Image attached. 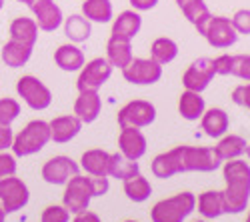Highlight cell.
Instances as JSON below:
<instances>
[{
    "mask_svg": "<svg viewBox=\"0 0 250 222\" xmlns=\"http://www.w3.org/2000/svg\"><path fill=\"white\" fill-rule=\"evenodd\" d=\"M222 178L226 182L222 190L224 214L244 212L250 200V164L240 158L226 160L222 164Z\"/></svg>",
    "mask_w": 250,
    "mask_h": 222,
    "instance_id": "1",
    "label": "cell"
},
{
    "mask_svg": "<svg viewBox=\"0 0 250 222\" xmlns=\"http://www.w3.org/2000/svg\"><path fill=\"white\" fill-rule=\"evenodd\" d=\"M48 142H50V126L46 120H30L18 134H14L12 154L16 158H26L38 154Z\"/></svg>",
    "mask_w": 250,
    "mask_h": 222,
    "instance_id": "2",
    "label": "cell"
},
{
    "mask_svg": "<svg viewBox=\"0 0 250 222\" xmlns=\"http://www.w3.org/2000/svg\"><path fill=\"white\" fill-rule=\"evenodd\" d=\"M178 156L180 172H214L222 166V158L214 148L208 146H188L182 144L174 148Z\"/></svg>",
    "mask_w": 250,
    "mask_h": 222,
    "instance_id": "3",
    "label": "cell"
},
{
    "mask_svg": "<svg viewBox=\"0 0 250 222\" xmlns=\"http://www.w3.org/2000/svg\"><path fill=\"white\" fill-rule=\"evenodd\" d=\"M196 208V196L192 192H178L170 198H162L152 206V222H184Z\"/></svg>",
    "mask_w": 250,
    "mask_h": 222,
    "instance_id": "4",
    "label": "cell"
},
{
    "mask_svg": "<svg viewBox=\"0 0 250 222\" xmlns=\"http://www.w3.org/2000/svg\"><path fill=\"white\" fill-rule=\"evenodd\" d=\"M16 92L24 100V104L30 110H46L52 104V92L50 88L34 74H24L16 80Z\"/></svg>",
    "mask_w": 250,
    "mask_h": 222,
    "instance_id": "5",
    "label": "cell"
},
{
    "mask_svg": "<svg viewBox=\"0 0 250 222\" xmlns=\"http://www.w3.org/2000/svg\"><path fill=\"white\" fill-rule=\"evenodd\" d=\"M94 198L90 176H72L68 182L64 184V194H62V204L70 214H78L82 210H88L90 200Z\"/></svg>",
    "mask_w": 250,
    "mask_h": 222,
    "instance_id": "6",
    "label": "cell"
},
{
    "mask_svg": "<svg viewBox=\"0 0 250 222\" xmlns=\"http://www.w3.org/2000/svg\"><path fill=\"white\" fill-rule=\"evenodd\" d=\"M112 66L104 56H96L88 62H84L78 70V78H76V88L78 92L82 90H100L104 84L110 80L112 76Z\"/></svg>",
    "mask_w": 250,
    "mask_h": 222,
    "instance_id": "7",
    "label": "cell"
},
{
    "mask_svg": "<svg viewBox=\"0 0 250 222\" xmlns=\"http://www.w3.org/2000/svg\"><path fill=\"white\" fill-rule=\"evenodd\" d=\"M116 120H118L120 128H124V126L146 128L156 120V106L152 102H148V100H142V98L130 100V102H126L118 110Z\"/></svg>",
    "mask_w": 250,
    "mask_h": 222,
    "instance_id": "8",
    "label": "cell"
},
{
    "mask_svg": "<svg viewBox=\"0 0 250 222\" xmlns=\"http://www.w3.org/2000/svg\"><path fill=\"white\" fill-rule=\"evenodd\" d=\"M28 200H30V190L26 182L16 178V174L0 180V208L4 210L6 216L22 210L28 204Z\"/></svg>",
    "mask_w": 250,
    "mask_h": 222,
    "instance_id": "9",
    "label": "cell"
},
{
    "mask_svg": "<svg viewBox=\"0 0 250 222\" xmlns=\"http://www.w3.org/2000/svg\"><path fill=\"white\" fill-rule=\"evenodd\" d=\"M122 76L130 84L152 86L162 78V64H158L152 58H132L128 66L122 68Z\"/></svg>",
    "mask_w": 250,
    "mask_h": 222,
    "instance_id": "10",
    "label": "cell"
},
{
    "mask_svg": "<svg viewBox=\"0 0 250 222\" xmlns=\"http://www.w3.org/2000/svg\"><path fill=\"white\" fill-rule=\"evenodd\" d=\"M202 36L206 38V42L212 48H218V50L230 48L238 42V32L234 30L230 18H226V16H214L212 14Z\"/></svg>",
    "mask_w": 250,
    "mask_h": 222,
    "instance_id": "11",
    "label": "cell"
},
{
    "mask_svg": "<svg viewBox=\"0 0 250 222\" xmlns=\"http://www.w3.org/2000/svg\"><path fill=\"white\" fill-rule=\"evenodd\" d=\"M42 180L46 184H52V186H64L68 180L76 174H80V164L74 162L70 156H64V154H58V156H52L50 160H46L44 166H42Z\"/></svg>",
    "mask_w": 250,
    "mask_h": 222,
    "instance_id": "12",
    "label": "cell"
},
{
    "mask_svg": "<svg viewBox=\"0 0 250 222\" xmlns=\"http://www.w3.org/2000/svg\"><path fill=\"white\" fill-rule=\"evenodd\" d=\"M214 66H212V58H196L194 62L188 64V68L182 74V86L184 90H192V92H204L210 86L212 78H214Z\"/></svg>",
    "mask_w": 250,
    "mask_h": 222,
    "instance_id": "13",
    "label": "cell"
},
{
    "mask_svg": "<svg viewBox=\"0 0 250 222\" xmlns=\"http://www.w3.org/2000/svg\"><path fill=\"white\" fill-rule=\"evenodd\" d=\"M26 6L34 14V20L42 32H54L64 22L62 8L54 0H26Z\"/></svg>",
    "mask_w": 250,
    "mask_h": 222,
    "instance_id": "14",
    "label": "cell"
},
{
    "mask_svg": "<svg viewBox=\"0 0 250 222\" xmlns=\"http://www.w3.org/2000/svg\"><path fill=\"white\" fill-rule=\"evenodd\" d=\"M146 148H148V142H146V136H144L142 128H134V126L120 128V134H118L120 154L138 162V160L146 154Z\"/></svg>",
    "mask_w": 250,
    "mask_h": 222,
    "instance_id": "15",
    "label": "cell"
},
{
    "mask_svg": "<svg viewBox=\"0 0 250 222\" xmlns=\"http://www.w3.org/2000/svg\"><path fill=\"white\" fill-rule=\"evenodd\" d=\"M50 140L56 144H66L72 138L78 136L82 130V120L76 114H64V116H56L50 122Z\"/></svg>",
    "mask_w": 250,
    "mask_h": 222,
    "instance_id": "16",
    "label": "cell"
},
{
    "mask_svg": "<svg viewBox=\"0 0 250 222\" xmlns=\"http://www.w3.org/2000/svg\"><path fill=\"white\" fill-rule=\"evenodd\" d=\"M102 112V98L98 90H82L74 100V114L82 120V124H92Z\"/></svg>",
    "mask_w": 250,
    "mask_h": 222,
    "instance_id": "17",
    "label": "cell"
},
{
    "mask_svg": "<svg viewBox=\"0 0 250 222\" xmlns=\"http://www.w3.org/2000/svg\"><path fill=\"white\" fill-rule=\"evenodd\" d=\"M142 28V16L136 10H122L118 16L112 18V30L110 36L112 38H120V40H134V36L140 32Z\"/></svg>",
    "mask_w": 250,
    "mask_h": 222,
    "instance_id": "18",
    "label": "cell"
},
{
    "mask_svg": "<svg viewBox=\"0 0 250 222\" xmlns=\"http://www.w3.org/2000/svg\"><path fill=\"white\" fill-rule=\"evenodd\" d=\"M174 2L182 10L184 18L188 20V22L196 28V32L202 36L204 28L208 24V20H210V16H212V12L208 10L204 0H174Z\"/></svg>",
    "mask_w": 250,
    "mask_h": 222,
    "instance_id": "19",
    "label": "cell"
},
{
    "mask_svg": "<svg viewBox=\"0 0 250 222\" xmlns=\"http://www.w3.org/2000/svg\"><path fill=\"white\" fill-rule=\"evenodd\" d=\"M200 128L208 138H220L230 128V118L224 108H206L200 116Z\"/></svg>",
    "mask_w": 250,
    "mask_h": 222,
    "instance_id": "20",
    "label": "cell"
},
{
    "mask_svg": "<svg viewBox=\"0 0 250 222\" xmlns=\"http://www.w3.org/2000/svg\"><path fill=\"white\" fill-rule=\"evenodd\" d=\"M84 52L80 50L78 44L68 42V44H60L54 50V64L64 70V72H78L82 66H84Z\"/></svg>",
    "mask_w": 250,
    "mask_h": 222,
    "instance_id": "21",
    "label": "cell"
},
{
    "mask_svg": "<svg viewBox=\"0 0 250 222\" xmlns=\"http://www.w3.org/2000/svg\"><path fill=\"white\" fill-rule=\"evenodd\" d=\"M110 152L102 148H90L80 156V170H84L88 176H108Z\"/></svg>",
    "mask_w": 250,
    "mask_h": 222,
    "instance_id": "22",
    "label": "cell"
},
{
    "mask_svg": "<svg viewBox=\"0 0 250 222\" xmlns=\"http://www.w3.org/2000/svg\"><path fill=\"white\" fill-rule=\"evenodd\" d=\"M206 110V102L202 98V92H192V90H184L178 98V114L188 120V122H196Z\"/></svg>",
    "mask_w": 250,
    "mask_h": 222,
    "instance_id": "23",
    "label": "cell"
},
{
    "mask_svg": "<svg viewBox=\"0 0 250 222\" xmlns=\"http://www.w3.org/2000/svg\"><path fill=\"white\" fill-rule=\"evenodd\" d=\"M10 38L16 40V42H22V44H28L34 48L36 40H38V24L34 18H28V16H18L10 22Z\"/></svg>",
    "mask_w": 250,
    "mask_h": 222,
    "instance_id": "24",
    "label": "cell"
},
{
    "mask_svg": "<svg viewBox=\"0 0 250 222\" xmlns=\"http://www.w3.org/2000/svg\"><path fill=\"white\" fill-rule=\"evenodd\" d=\"M0 58L8 68H22L28 64V60L32 58V46L16 42V40H8V42L0 50Z\"/></svg>",
    "mask_w": 250,
    "mask_h": 222,
    "instance_id": "25",
    "label": "cell"
},
{
    "mask_svg": "<svg viewBox=\"0 0 250 222\" xmlns=\"http://www.w3.org/2000/svg\"><path fill=\"white\" fill-rule=\"evenodd\" d=\"M110 62L112 68H124L128 66V62L134 58L132 54V44L130 40H120V38H108L106 42V56H104Z\"/></svg>",
    "mask_w": 250,
    "mask_h": 222,
    "instance_id": "26",
    "label": "cell"
},
{
    "mask_svg": "<svg viewBox=\"0 0 250 222\" xmlns=\"http://www.w3.org/2000/svg\"><path fill=\"white\" fill-rule=\"evenodd\" d=\"M82 16L94 24L112 22L114 8L110 0H82Z\"/></svg>",
    "mask_w": 250,
    "mask_h": 222,
    "instance_id": "27",
    "label": "cell"
},
{
    "mask_svg": "<svg viewBox=\"0 0 250 222\" xmlns=\"http://www.w3.org/2000/svg\"><path fill=\"white\" fill-rule=\"evenodd\" d=\"M62 26H64L66 38L74 44L86 42V40L90 38V34H92V22L86 20L82 14H70L68 18H64Z\"/></svg>",
    "mask_w": 250,
    "mask_h": 222,
    "instance_id": "28",
    "label": "cell"
},
{
    "mask_svg": "<svg viewBox=\"0 0 250 222\" xmlns=\"http://www.w3.org/2000/svg\"><path fill=\"white\" fill-rule=\"evenodd\" d=\"M196 206L202 218L206 220H216L224 214V202H222V192L220 190H206L198 194Z\"/></svg>",
    "mask_w": 250,
    "mask_h": 222,
    "instance_id": "29",
    "label": "cell"
},
{
    "mask_svg": "<svg viewBox=\"0 0 250 222\" xmlns=\"http://www.w3.org/2000/svg\"><path fill=\"white\" fill-rule=\"evenodd\" d=\"M216 154L222 158V162L226 160H234V158H240L244 152H246V140L238 134H224L218 138V144L214 146Z\"/></svg>",
    "mask_w": 250,
    "mask_h": 222,
    "instance_id": "30",
    "label": "cell"
},
{
    "mask_svg": "<svg viewBox=\"0 0 250 222\" xmlns=\"http://www.w3.org/2000/svg\"><path fill=\"white\" fill-rule=\"evenodd\" d=\"M136 174H140V164L136 162V160H130V158H126L120 152L110 154L108 176L118 178V180H122V182H124V180H128V178H132Z\"/></svg>",
    "mask_w": 250,
    "mask_h": 222,
    "instance_id": "31",
    "label": "cell"
},
{
    "mask_svg": "<svg viewBox=\"0 0 250 222\" xmlns=\"http://www.w3.org/2000/svg\"><path fill=\"white\" fill-rule=\"evenodd\" d=\"M150 168H152V174L156 178H162V180L172 178L176 174H182L180 172V164H178V156H176L174 148L168 150V152H160L158 156H154Z\"/></svg>",
    "mask_w": 250,
    "mask_h": 222,
    "instance_id": "32",
    "label": "cell"
},
{
    "mask_svg": "<svg viewBox=\"0 0 250 222\" xmlns=\"http://www.w3.org/2000/svg\"><path fill=\"white\" fill-rule=\"evenodd\" d=\"M124 194H126L130 202H136V204L146 202L152 194V184L148 178H144L142 174H136L128 180H124Z\"/></svg>",
    "mask_w": 250,
    "mask_h": 222,
    "instance_id": "33",
    "label": "cell"
},
{
    "mask_svg": "<svg viewBox=\"0 0 250 222\" xmlns=\"http://www.w3.org/2000/svg\"><path fill=\"white\" fill-rule=\"evenodd\" d=\"M178 56V44L176 40L168 38V36H160L150 44V58L156 60L158 64H170L172 60H176Z\"/></svg>",
    "mask_w": 250,
    "mask_h": 222,
    "instance_id": "34",
    "label": "cell"
},
{
    "mask_svg": "<svg viewBox=\"0 0 250 222\" xmlns=\"http://www.w3.org/2000/svg\"><path fill=\"white\" fill-rule=\"evenodd\" d=\"M20 116V102L16 98H0V124H8L12 126V122Z\"/></svg>",
    "mask_w": 250,
    "mask_h": 222,
    "instance_id": "35",
    "label": "cell"
},
{
    "mask_svg": "<svg viewBox=\"0 0 250 222\" xmlns=\"http://www.w3.org/2000/svg\"><path fill=\"white\" fill-rule=\"evenodd\" d=\"M70 212L64 208V204H50L42 210L40 222H68Z\"/></svg>",
    "mask_w": 250,
    "mask_h": 222,
    "instance_id": "36",
    "label": "cell"
},
{
    "mask_svg": "<svg viewBox=\"0 0 250 222\" xmlns=\"http://www.w3.org/2000/svg\"><path fill=\"white\" fill-rule=\"evenodd\" d=\"M240 80L250 82V54H236L232 56V74Z\"/></svg>",
    "mask_w": 250,
    "mask_h": 222,
    "instance_id": "37",
    "label": "cell"
},
{
    "mask_svg": "<svg viewBox=\"0 0 250 222\" xmlns=\"http://www.w3.org/2000/svg\"><path fill=\"white\" fill-rule=\"evenodd\" d=\"M18 170V162H16V156L10 154L8 150L0 152V180H4L8 176H14Z\"/></svg>",
    "mask_w": 250,
    "mask_h": 222,
    "instance_id": "38",
    "label": "cell"
},
{
    "mask_svg": "<svg viewBox=\"0 0 250 222\" xmlns=\"http://www.w3.org/2000/svg\"><path fill=\"white\" fill-rule=\"evenodd\" d=\"M230 22L234 26V30L238 34H250V10L248 8H240L234 12V16L230 18Z\"/></svg>",
    "mask_w": 250,
    "mask_h": 222,
    "instance_id": "39",
    "label": "cell"
},
{
    "mask_svg": "<svg viewBox=\"0 0 250 222\" xmlns=\"http://www.w3.org/2000/svg\"><path fill=\"white\" fill-rule=\"evenodd\" d=\"M212 66H214L216 76H230L232 74V56L226 52L218 54L216 58H212Z\"/></svg>",
    "mask_w": 250,
    "mask_h": 222,
    "instance_id": "40",
    "label": "cell"
},
{
    "mask_svg": "<svg viewBox=\"0 0 250 222\" xmlns=\"http://www.w3.org/2000/svg\"><path fill=\"white\" fill-rule=\"evenodd\" d=\"M232 102L236 106H244L246 110H250V82L248 84H238L232 90Z\"/></svg>",
    "mask_w": 250,
    "mask_h": 222,
    "instance_id": "41",
    "label": "cell"
},
{
    "mask_svg": "<svg viewBox=\"0 0 250 222\" xmlns=\"http://www.w3.org/2000/svg\"><path fill=\"white\" fill-rule=\"evenodd\" d=\"M90 184H92L94 198L108 194V190H110V180H108V176H90Z\"/></svg>",
    "mask_w": 250,
    "mask_h": 222,
    "instance_id": "42",
    "label": "cell"
},
{
    "mask_svg": "<svg viewBox=\"0 0 250 222\" xmlns=\"http://www.w3.org/2000/svg\"><path fill=\"white\" fill-rule=\"evenodd\" d=\"M14 142V132L8 124H0V152L10 150Z\"/></svg>",
    "mask_w": 250,
    "mask_h": 222,
    "instance_id": "43",
    "label": "cell"
},
{
    "mask_svg": "<svg viewBox=\"0 0 250 222\" xmlns=\"http://www.w3.org/2000/svg\"><path fill=\"white\" fill-rule=\"evenodd\" d=\"M128 2H130L132 10H136V12H146V10L156 8V4L160 2V0H128Z\"/></svg>",
    "mask_w": 250,
    "mask_h": 222,
    "instance_id": "44",
    "label": "cell"
},
{
    "mask_svg": "<svg viewBox=\"0 0 250 222\" xmlns=\"http://www.w3.org/2000/svg\"><path fill=\"white\" fill-rule=\"evenodd\" d=\"M72 222H102V220H100V216H98L96 212H92V210H82V212L74 214V220H72Z\"/></svg>",
    "mask_w": 250,
    "mask_h": 222,
    "instance_id": "45",
    "label": "cell"
},
{
    "mask_svg": "<svg viewBox=\"0 0 250 222\" xmlns=\"http://www.w3.org/2000/svg\"><path fill=\"white\" fill-rule=\"evenodd\" d=\"M4 218H6V214L2 212V208H0V222H4Z\"/></svg>",
    "mask_w": 250,
    "mask_h": 222,
    "instance_id": "46",
    "label": "cell"
},
{
    "mask_svg": "<svg viewBox=\"0 0 250 222\" xmlns=\"http://www.w3.org/2000/svg\"><path fill=\"white\" fill-rule=\"evenodd\" d=\"M246 156H248V160H250V144H246V152H244Z\"/></svg>",
    "mask_w": 250,
    "mask_h": 222,
    "instance_id": "47",
    "label": "cell"
},
{
    "mask_svg": "<svg viewBox=\"0 0 250 222\" xmlns=\"http://www.w3.org/2000/svg\"><path fill=\"white\" fill-rule=\"evenodd\" d=\"M4 8V0H0V10H2Z\"/></svg>",
    "mask_w": 250,
    "mask_h": 222,
    "instance_id": "48",
    "label": "cell"
},
{
    "mask_svg": "<svg viewBox=\"0 0 250 222\" xmlns=\"http://www.w3.org/2000/svg\"><path fill=\"white\" fill-rule=\"evenodd\" d=\"M194 222H210V220H206V218H202V220H194Z\"/></svg>",
    "mask_w": 250,
    "mask_h": 222,
    "instance_id": "49",
    "label": "cell"
},
{
    "mask_svg": "<svg viewBox=\"0 0 250 222\" xmlns=\"http://www.w3.org/2000/svg\"><path fill=\"white\" fill-rule=\"evenodd\" d=\"M246 222H250V212H248V216H246Z\"/></svg>",
    "mask_w": 250,
    "mask_h": 222,
    "instance_id": "50",
    "label": "cell"
},
{
    "mask_svg": "<svg viewBox=\"0 0 250 222\" xmlns=\"http://www.w3.org/2000/svg\"><path fill=\"white\" fill-rule=\"evenodd\" d=\"M16 2H24L26 4V0H16Z\"/></svg>",
    "mask_w": 250,
    "mask_h": 222,
    "instance_id": "51",
    "label": "cell"
},
{
    "mask_svg": "<svg viewBox=\"0 0 250 222\" xmlns=\"http://www.w3.org/2000/svg\"><path fill=\"white\" fill-rule=\"evenodd\" d=\"M124 222H138V220H124Z\"/></svg>",
    "mask_w": 250,
    "mask_h": 222,
    "instance_id": "52",
    "label": "cell"
}]
</instances>
